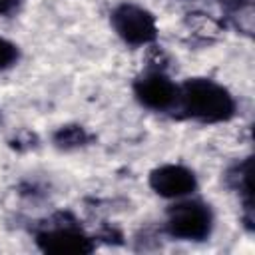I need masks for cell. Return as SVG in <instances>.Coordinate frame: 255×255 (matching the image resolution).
I'll list each match as a JSON object with an SVG mask.
<instances>
[{
  "instance_id": "1",
  "label": "cell",
  "mask_w": 255,
  "mask_h": 255,
  "mask_svg": "<svg viewBox=\"0 0 255 255\" xmlns=\"http://www.w3.org/2000/svg\"><path fill=\"white\" fill-rule=\"evenodd\" d=\"M175 106H179L185 116L203 124L227 122L237 108L229 90L207 78L187 80L177 92Z\"/></svg>"
},
{
  "instance_id": "2",
  "label": "cell",
  "mask_w": 255,
  "mask_h": 255,
  "mask_svg": "<svg viewBox=\"0 0 255 255\" xmlns=\"http://www.w3.org/2000/svg\"><path fill=\"white\" fill-rule=\"evenodd\" d=\"M213 227V215L209 205L201 201H179L167 211L165 229L171 237L183 241H203Z\"/></svg>"
},
{
  "instance_id": "3",
  "label": "cell",
  "mask_w": 255,
  "mask_h": 255,
  "mask_svg": "<svg viewBox=\"0 0 255 255\" xmlns=\"http://www.w3.org/2000/svg\"><path fill=\"white\" fill-rule=\"evenodd\" d=\"M116 34L129 46H145L157 38V24L151 12L137 4L124 2L112 10L110 16Z\"/></svg>"
},
{
  "instance_id": "4",
  "label": "cell",
  "mask_w": 255,
  "mask_h": 255,
  "mask_svg": "<svg viewBox=\"0 0 255 255\" xmlns=\"http://www.w3.org/2000/svg\"><path fill=\"white\" fill-rule=\"evenodd\" d=\"M179 88L159 70H147L133 82V94L137 102L149 110L165 112L177 104Z\"/></svg>"
},
{
  "instance_id": "5",
  "label": "cell",
  "mask_w": 255,
  "mask_h": 255,
  "mask_svg": "<svg viewBox=\"0 0 255 255\" xmlns=\"http://www.w3.org/2000/svg\"><path fill=\"white\" fill-rule=\"evenodd\" d=\"M36 243L42 251L56 255H80L90 253L94 249L92 239L72 223L50 225L48 229L36 235Z\"/></svg>"
},
{
  "instance_id": "6",
  "label": "cell",
  "mask_w": 255,
  "mask_h": 255,
  "mask_svg": "<svg viewBox=\"0 0 255 255\" xmlns=\"http://www.w3.org/2000/svg\"><path fill=\"white\" fill-rule=\"evenodd\" d=\"M149 187L167 199H179L189 195L197 187L195 173L183 165L167 163L149 173Z\"/></svg>"
},
{
  "instance_id": "7",
  "label": "cell",
  "mask_w": 255,
  "mask_h": 255,
  "mask_svg": "<svg viewBox=\"0 0 255 255\" xmlns=\"http://www.w3.org/2000/svg\"><path fill=\"white\" fill-rule=\"evenodd\" d=\"M227 183L237 191L241 193L247 201H245V209L251 211V159H245L237 165H233L229 171H227Z\"/></svg>"
},
{
  "instance_id": "8",
  "label": "cell",
  "mask_w": 255,
  "mask_h": 255,
  "mask_svg": "<svg viewBox=\"0 0 255 255\" xmlns=\"http://www.w3.org/2000/svg\"><path fill=\"white\" fill-rule=\"evenodd\" d=\"M88 141V133L82 126H62L56 133H54V143L58 147L64 149H72V147H80Z\"/></svg>"
},
{
  "instance_id": "9",
  "label": "cell",
  "mask_w": 255,
  "mask_h": 255,
  "mask_svg": "<svg viewBox=\"0 0 255 255\" xmlns=\"http://www.w3.org/2000/svg\"><path fill=\"white\" fill-rule=\"evenodd\" d=\"M18 60V46L0 36V70L10 68Z\"/></svg>"
},
{
  "instance_id": "10",
  "label": "cell",
  "mask_w": 255,
  "mask_h": 255,
  "mask_svg": "<svg viewBox=\"0 0 255 255\" xmlns=\"http://www.w3.org/2000/svg\"><path fill=\"white\" fill-rule=\"evenodd\" d=\"M20 0H0V16H8L18 8Z\"/></svg>"
},
{
  "instance_id": "11",
  "label": "cell",
  "mask_w": 255,
  "mask_h": 255,
  "mask_svg": "<svg viewBox=\"0 0 255 255\" xmlns=\"http://www.w3.org/2000/svg\"><path fill=\"white\" fill-rule=\"evenodd\" d=\"M217 2H221L225 8H233V10H241L247 4V0H217Z\"/></svg>"
}]
</instances>
